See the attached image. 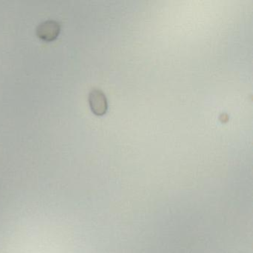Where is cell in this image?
Wrapping results in <instances>:
<instances>
[{"label":"cell","instance_id":"cell-2","mask_svg":"<svg viewBox=\"0 0 253 253\" xmlns=\"http://www.w3.org/2000/svg\"><path fill=\"white\" fill-rule=\"evenodd\" d=\"M60 32V24L54 20L44 22L37 28V35L45 41H54L57 38Z\"/></svg>","mask_w":253,"mask_h":253},{"label":"cell","instance_id":"cell-1","mask_svg":"<svg viewBox=\"0 0 253 253\" xmlns=\"http://www.w3.org/2000/svg\"><path fill=\"white\" fill-rule=\"evenodd\" d=\"M90 107L93 113L102 116L107 112L108 103L106 95L101 90L94 88L91 90L88 97Z\"/></svg>","mask_w":253,"mask_h":253}]
</instances>
